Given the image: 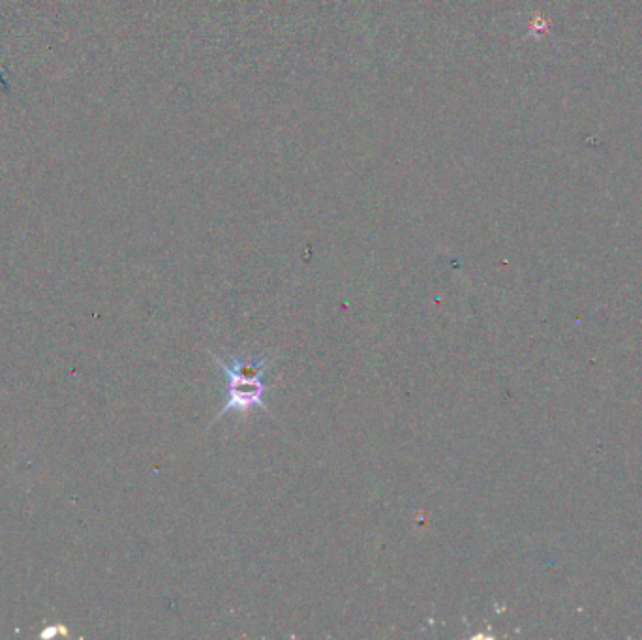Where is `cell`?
<instances>
[{"instance_id":"6da1fadb","label":"cell","mask_w":642,"mask_h":640,"mask_svg":"<svg viewBox=\"0 0 642 640\" xmlns=\"http://www.w3.org/2000/svg\"><path fill=\"white\" fill-rule=\"evenodd\" d=\"M214 363L222 368L226 376V404L220 413L214 417L218 421L228 412L248 413L254 408L267 410L263 398L269 391V385L265 383V374L271 368L269 359H246L230 355V365H226L222 359L213 355Z\"/></svg>"}]
</instances>
